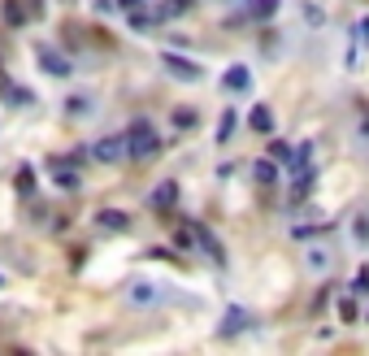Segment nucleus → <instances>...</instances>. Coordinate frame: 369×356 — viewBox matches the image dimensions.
I'll return each mask as SVG.
<instances>
[{
  "mask_svg": "<svg viewBox=\"0 0 369 356\" xmlns=\"http://www.w3.org/2000/svg\"><path fill=\"white\" fill-rule=\"evenodd\" d=\"M152 152H161V139H156V131H152V122L148 118H135L131 122V131H126V157H152Z\"/></svg>",
  "mask_w": 369,
  "mask_h": 356,
  "instance_id": "f257e3e1",
  "label": "nucleus"
},
{
  "mask_svg": "<svg viewBox=\"0 0 369 356\" xmlns=\"http://www.w3.org/2000/svg\"><path fill=\"white\" fill-rule=\"evenodd\" d=\"M274 14H278V0H252V5H243V14L231 18V22H266Z\"/></svg>",
  "mask_w": 369,
  "mask_h": 356,
  "instance_id": "f03ea898",
  "label": "nucleus"
},
{
  "mask_svg": "<svg viewBox=\"0 0 369 356\" xmlns=\"http://www.w3.org/2000/svg\"><path fill=\"white\" fill-rule=\"evenodd\" d=\"M91 152H96V161H109V166H113V161L126 157V139H100Z\"/></svg>",
  "mask_w": 369,
  "mask_h": 356,
  "instance_id": "7ed1b4c3",
  "label": "nucleus"
},
{
  "mask_svg": "<svg viewBox=\"0 0 369 356\" xmlns=\"http://www.w3.org/2000/svg\"><path fill=\"white\" fill-rule=\"evenodd\" d=\"M161 61H166V70H174V74H178V78H187V83H191V78H200V66H196V61H187V57L166 53Z\"/></svg>",
  "mask_w": 369,
  "mask_h": 356,
  "instance_id": "20e7f679",
  "label": "nucleus"
},
{
  "mask_svg": "<svg viewBox=\"0 0 369 356\" xmlns=\"http://www.w3.org/2000/svg\"><path fill=\"white\" fill-rule=\"evenodd\" d=\"M191 235H196V239H200V248H204V252H208V257H213V261H218V265H222V261H226V252H222V243H218V239H213V235H208V230H204V226H200V222H196V226H191Z\"/></svg>",
  "mask_w": 369,
  "mask_h": 356,
  "instance_id": "39448f33",
  "label": "nucleus"
},
{
  "mask_svg": "<svg viewBox=\"0 0 369 356\" xmlns=\"http://www.w3.org/2000/svg\"><path fill=\"white\" fill-rule=\"evenodd\" d=\"M174 200H178V183H161V187H156L152 191V209H174Z\"/></svg>",
  "mask_w": 369,
  "mask_h": 356,
  "instance_id": "423d86ee",
  "label": "nucleus"
},
{
  "mask_svg": "<svg viewBox=\"0 0 369 356\" xmlns=\"http://www.w3.org/2000/svg\"><path fill=\"white\" fill-rule=\"evenodd\" d=\"M39 66H44L48 74H61V78L70 74V61H66L61 53H52V48H44V53H39Z\"/></svg>",
  "mask_w": 369,
  "mask_h": 356,
  "instance_id": "0eeeda50",
  "label": "nucleus"
},
{
  "mask_svg": "<svg viewBox=\"0 0 369 356\" xmlns=\"http://www.w3.org/2000/svg\"><path fill=\"white\" fill-rule=\"evenodd\" d=\"M96 222H100V230H126V226H131V218H126V213H118V209H100V213H96Z\"/></svg>",
  "mask_w": 369,
  "mask_h": 356,
  "instance_id": "6e6552de",
  "label": "nucleus"
},
{
  "mask_svg": "<svg viewBox=\"0 0 369 356\" xmlns=\"http://www.w3.org/2000/svg\"><path fill=\"white\" fill-rule=\"evenodd\" d=\"M52 170H57V187H66V191H74V187H79V174L70 170V161H66V157H52Z\"/></svg>",
  "mask_w": 369,
  "mask_h": 356,
  "instance_id": "1a4fd4ad",
  "label": "nucleus"
},
{
  "mask_svg": "<svg viewBox=\"0 0 369 356\" xmlns=\"http://www.w3.org/2000/svg\"><path fill=\"white\" fill-rule=\"evenodd\" d=\"M226 87H231V91H248V87H252V74H248L243 66H231V70H226Z\"/></svg>",
  "mask_w": 369,
  "mask_h": 356,
  "instance_id": "9d476101",
  "label": "nucleus"
},
{
  "mask_svg": "<svg viewBox=\"0 0 369 356\" xmlns=\"http://www.w3.org/2000/svg\"><path fill=\"white\" fill-rule=\"evenodd\" d=\"M187 9H191V0H166V5L156 9L152 18H156V22H166V18H178V14H187Z\"/></svg>",
  "mask_w": 369,
  "mask_h": 356,
  "instance_id": "9b49d317",
  "label": "nucleus"
},
{
  "mask_svg": "<svg viewBox=\"0 0 369 356\" xmlns=\"http://www.w3.org/2000/svg\"><path fill=\"white\" fill-rule=\"evenodd\" d=\"M252 131H261V135H270V131H274V118H270L266 105H256V109H252Z\"/></svg>",
  "mask_w": 369,
  "mask_h": 356,
  "instance_id": "f8f14e48",
  "label": "nucleus"
},
{
  "mask_svg": "<svg viewBox=\"0 0 369 356\" xmlns=\"http://www.w3.org/2000/svg\"><path fill=\"white\" fill-rule=\"evenodd\" d=\"M248 326V313L243 309H226V322H222V335H235V330H243Z\"/></svg>",
  "mask_w": 369,
  "mask_h": 356,
  "instance_id": "ddd939ff",
  "label": "nucleus"
},
{
  "mask_svg": "<svg viewBox=\"0 0 369 356\" xmlns=\"http://www.w3.org/2000/svg\"><path fill=\"white\" fill-rule=\"evenodd\" d=\"M14 187H18L22 195H31V187H35V170H31V166H22V170H18V178H14Z\"/></svg>",
  "mask_w": 369,
  "mask_h": 356,
  "instance_id": "4468645a",
  "label": "nucleus"
},
{
  "mask_svg": "<svg viewBox=\"0 0 369 356\" xmlns=\"http://www.w3.org/2000/svg\"><path fill=\"white\" fill-rule=\"evenodd\" d=\"M270 157H274L278 166H291V143H283V139H274V143H270Z\"/></svg>",
  "mask_w": 369,
  "mask_h": 356,
  "instance_id": "2eb2a0df",
  "label": "nucleus"
},
{
  "mask_svg": "<svg viewBox=\"0 0 369 356\" xmlns=\"http://www.w3.org/2000/svg\"><path fill=\"white\" fill-rule=\"evenodd\" d=\"M252 174H256V183H274V178H278V166H274V161H256Z\"/></svg>",
  "mask_w": 369,
  "mask_h": 356,
  "instance_id": "dca6fc26",
  "label": "nucleus"
},
{
  "mask_svg": "<svg viewBox=\"0 0 369 356\" xmlns=\"http://www.w3.org/2000/svg\"><path fill=\"white\" fill-rule=\"evenodd\" d=\"M5 22H14V26H22V22H26V14H22L18 0H5Z\"/></svg>",
  "mask_w": 369,
  "mask_h": 356,
  "instance_id": "f3484780",
  "label": "nucleus"
},
{
  "mask_svg": "<svg viewBox=\"0 0 369 356\" xmlns=\"http://www.w3.org/2000/svg\"><path fill=\"white\" fill-rule=\"evenodd\" d=\"M5 87V83H0ZM5 100L9 105H31V91H22V87H5Z\"/></svg>",
  "mask_w": 369,
  "mask_h": 356,
  "instance_id": "a211bd4d",
  "label": "nucleus"
},
{
  "mask_svg": "<svg viewBox=\"0 0 369 356\" xmlns=\"http://www.w3.org/2000/svg\"><path fill=\"white\" fill-rule=\"evenodd\" d=\"M231 131H235V109H226V113H222V126H218V139L226 143V139H231Z\"/></svg>",
  "mask_w": 369,
  "mask_h": 356,
  "instance_id": "6ab92c4d",
  "label": "nucleus"
},
{
  "mask_svg": "<svg viewBox=\"0 0 369 356\" xmlns=\"http://www.w3.org/2000/svg\"><path fill=\"white\" fill-rule=\"evenodd\" d=\"M18 5H22V14H26V22L44 14V0H18Z\"/></svg>",
  "mask_w": 369,
  "mask_h": 356,
  "instance_id": "aec40b11",
  "label": "nucleus"
},
{
  "mask_svg": "<svg viewBox=\"0 0 369 356\" xmlns=\"http://www.w3.org/2000/svg\"><path fill=\"white\" fill-rule=\"evenodd\" d=\"M131 300H135V304H148V300H152V287H148V283H135Z\"/></svg>",
  "mask_w": 369,
  "mask_h": 356,
  "instance_id": "412c9836",
  "label": "nucleus"
},
{
  "mask_svg": "<svg viewBox=\"0 0 369 356\" xmlns=\"http://www.w3.org/2000/svg\"><path fill=\"white\" fill-rule=\"evenodd\" d=\"M339 317H343V322H356V304H352V300L339 304Z\"/></svg>",
  "mask_w": 369,
  "mask_h": 356,
  "instance_id": "4be33fe9",
  "label": "nucleus"
},
{
  "mask_svg": "<svg viewBox=\"0 0 369 356\" xmlns=\"http://www.w3.org/2000/svg\"><path fill=\"white\" fill-rule=\"evenodd\" d=\"M174 122H178V126H196V113H191V109H178Z\"/></svg>",
  "mask_w": 369,
  "mask_h": 356,
  "instance_id": "5701e85b",
  "label": "nucleus"
},
{
  "mask_svg": "<svg viewBox=\"0 0 369 356\" xmlns=\"http://www.w3.org/2000/svg\"><path fill=\"white\" fill-rule=\"evenodd\" d=\"M352 291H360V295L369 291V270H360V274H356V287H352Z\"/></svg>",
  "mask_w": 369,
  "mask_h": 356,
  "instance_id": "b1692460",
  "label": "nucleus"
},
{
  "mask_svg": "<svg viewBox=\"0 0 369 356\" xmlns=\"http://www.w3.org/2000/svg\"><path fill=\"white\" fill-rule=\"evenodd\" d=\"M356 239H360V243L369 239V218H356Z\"/></svg>",
  "mask_w": 369,
  "mask_h": 356,
  "instance_id": "393cba45",
  "label": "nucleus"
},
{
  "mask_svg": "<svg viewBox=\"0 0 369 356\" xmlns=\"http://www.w3.org/2000/svg\"><path fill=\"white\" fill-rule=\"evenodd\" d=\"M118 5H122V9H135V5H139V0H118Z\"/></svg>",
  "mask_w": 369,
  "mask_h": 356,
  "instance_id": "a878e982",
  "label": "nucleus"
},
{
  "mask_svg": "<svg viewBox=\"0 0 369 356\" xmlns=\"http://www.w3.org/2000/svg\"><path fill=\"white\" fill-rule=\"evenodd\" d=\"M100 9H109V0H100Z\"/></svg>",
  "mask_w": 369,
  "mask_h": 356,
  "instance_id": "bb28decb",
  "label": "nucleus"
}]
</instances>
